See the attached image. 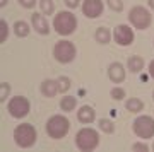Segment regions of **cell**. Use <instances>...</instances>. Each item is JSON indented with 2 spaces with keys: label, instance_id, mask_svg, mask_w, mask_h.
Returning <instances> with one entry per match:
<instances>
[{
  "label": "cell",
  "instance_id": "7402d4cb",
  "mask_svg": "<svg viewBox=\"0 0 154 152\" xmlns=\"http://www.w3.org/2000/svg\"><path fill=\"white\" fill-rule=\"evenodd\" d=\"M57 84H58V93H67V91L70 89V86H72V81L69 79V77L62 75V77L57 79Z\"/></svg>",
  "mask_w": 154,
  "mask_h": 152
},
{
  "label": "cell",
  "instance_id": "6da1fadb",
  "mask_svg": "<svg viewBox=\"0 0 154 152\" xmlns=\"http://www.w3.org/2000/svg\"><path fill=\"white\" fill-rule=\"evenodd\" d=\"M38 132L31 123H21L14 128V142L21 149H29L36 144Z\"/></svg>",
  "mask_w": 154,
  "mask_h": 152
},
{
  "label": "cell",
  "instance_id": "603a6c76",
  "mask_svg": "<svg viewBox=\"0 0 154 152\" xmlns=\"http://www.w3.org/2000/svg\"><path fill=\"white\" fill-rule=\"evenodd\" d=\"M9 36V24L5 19H0V43H4Z\"/></svg>",
  "mask_w": 154,
  "mask_h": 152
},
{
  "label": "cell",
  "instance_id": "30bf717a",
  "mask_svg": "<svg viewBox=\"0 0 154 152\" xmlns=\"http://www.w3.org/2000/svg\"><path fill=\"white\" fill-rule=\"evenodd\" d=\"M81 7H82V14L88 19H96L103 14L105 4H103V0H84Z\"/></svg>",
  "mask_w": 154,
  "mask_h": 152
},
{
  "label": "cell",
  "instance_id": "ac0fdd59",
  "mask_svg": "<svg viewBox=\"0 0 154 152\" xmlns=\"http://www.w3.org/2000/svg\"><path fill=\"white\" fill-rule=\"evenodd\" d=\"M125 109L130 111V113H140V111L144 109V103L139 98H130V99H127Z\"/></svg>",
  "mask_w": 154,
  "mask_h": 152
},
{
  "label": "cell",
  "instance_id": "cb8c5ba5",
  "mask_svg": "<svg viewBox=\"0 0 154 152\" xmlns=\"http://www.w3.org/2000/svg\"><path fill=\"white\" fill-rule=\"evenodd\" d=\"M9 94H11V84L9 82H2L0 84V101L4 103L9 98Z\"/></svg>",
  "mask_w": 154,
  "mask_h": 152
},
{
  "label": "cell",
  "instance_id": "5bb4252c",
  "mask_svg": "<svg viewBox=\"0 0 154 152\" xmlns=\"http://www.w3.org/2000/svg\"><path fill=\"white\" fill-rule=\"evenodd\" d=\"M39 91H41V94H43L45 98H55L57 93H58V84L53 79H46V81L41 82Z\"/></svg>",
  "mask_w": 154,
  "mask_h": 152
},
{
  "label": "cell",
  "instance_id": "f1b7e54d",
  "mask_svg": "<svg viewBox=\"0 0 154 152\" xmlns=\"http://www.w3.org/2000/svg\"><path fill=\"white\" fill-rule=\"evenodd\" d=\"M65 2V5L69 9H77V7L81 5V0H63Z\"/></svg>",
  "mask_w": 154,
  "mask_h": 152
},
{
  "label": "cell",
  "instance_id": "ffe728a7",
  "mask_svg": "<svg viewBox=\"0 0 154 152\" xmlns=\"http://www.w3.org/2000/svg\"><path fill=\"white\" fill-rule=\"evenodd\" d=\"M98 125H99V130H103L105 133H115V123L111 121V120H108V118H99V121H98Z\"/></svg>",
  "mask_w": 154,
  "mask_h": 152
},
{
  "label": "cell",
  "instance_id": "5b68a950",
  "mask_svg": "<svg viewBox=\"0 0 154 152\" xmlns=\"http://www.w3.org/2000/svg\"><path fill=\"white\" fill-rule=\"evenodd\" d=\"M128 21L132 24L135 29L139 31H144V29H147L151 24H152V16H151V12L142 5H134L130 11H128Z\"/></svg>",
  "mask_w": 154,
  "mask_h": 152
},
{
  "label": "cell",
  "instance_id": "ba28073f",
  "mask_svg": "<svg viewBox=\"0 0 154 152\" xmlns=\"http://www.w3.org/2000/svg\"><path fill=\"white\" fill-rule=\"evenodd\" d=\"M29 109H31V104H29L28 98H24V96H16L7 104V111L11 113L12 118H17V120L28 116Z\"/></svg>",
  "mask_w": 154,
  "mask_h": 152
},
{
  "label": "cell",
  "instance_id": "f546056e",
  "mask_svg": "<svg viewBox=\"0 0 154 152\" xmlns=\"http://www.w3.org/2000/svg\"><path fill=\"white\" fill-rule=\"evenodd\" d=\"M149 75L154 79V60L151 62V63H149Z\"/></svg>",
  "mask_w": 154,
  "mask_h": 152
},
{
  "label": "cell",
  "instance_id": "52a82bcc",
  "mask_svg": "<svg viewBox=\"0 0 154 152\" xmlns=\"http://www.w3.org/2000/svg\"><path fill=\"white\" fill-rule=\"evenodd\" d=\"M134 133L139 138H152L154 137V118L147 114H140L134 120Z\"/></svg>",
  "mask_w": 154,
  "mask_h": 152
},
{
  "label": "cell",
  "instance_id": "1f68e13d",
  "mask_svg": "<svg viewBox=\"0 0 154 152\" xmlns=\"http://www.w3.org/2000/svg\"><path fill=\"white\" fill-rule=\"evenodd\" d=\"M7 4H9V0H0V5H2V7H5Z\"/></svg>",
  "mask_w": 154,
  "mask_h": 152
},
{
  "label": "cell",
  "instance_id": "484cf974",
  "mask_svg": "<svg viewBox=\"0 0 154 152\" xmlns=\"http://www.w3.org/2000/svg\"><path fill=\"white\" fill-rule=\"evenodd\" d=\"M106 4L113 12H122L123 11V2L122 0H106Z\"/></svg>",
  "mask_w": 154,
  "mask_h": 152
},
{
  "label": "cell",
  "instance_id": "9a60e30c",
  "mask_svg": "<svg viewBox=\"0 0 154 152\" xmlns=\"http://www.w3.org/2000/svg\"><path fill=\"white\" fill-rule=\"evenodd\" d=\"M111 31L108 29V27H105V26H101V27H98L96 29V33H94V39L98 41L99 44H108L111 41Z\"/></svg>",
  "mask_w": 154,
  "mask_h": 152
},
{
  "label": "cell",
  "instance_id": "4dcf8cb0",
  "mask_svg": "<svg viewBox=\"0 0 154 152\" xmlns=\"http://www.w3.org/2000/svg\"><path fill=\"white\" fill-rule=\"evenodd\" d=\"M147 4H149V7L154 11V0H147Z\"/></svg>",
  "mask_w": 154,
  "mask_h": 152
},
{
  "label": "cell",
  "instance_id": "836d02e7",
  "mask_svg": "<svg viewBox=\"0 0 154 152\" xmlns=\"http://www.w3.org/2000/svg\"><path fill=\"white\" fill-rule=\"evenodd\" d=\"M152 149H154V144H152Z\"/></svg>",
  "mask_w": 154,
  "mask_h": 152
},
{
  "label": "cell",
  "instance_id": "e0dca14e",
  "mask_svg": "<svg viewBox=\"0 0 154 152\" xmlns=\"http://www.w3.org/2000/svg\"><path fill=\"white\" fill-rule=\"evenodd\" d=\"M31 31V27L26 21H16L14 22V33H16L17 38H26Z\"/></svg>",
  "mask_w": 154,
  "mask_h": 152
},
{
  "label": "cell",
  "instance_id": "9c48e42d",
  "mask_svg": "<svg viewBox=\"0 0 154 152\" xmlns=\"http://www.w3.org/2000/svg\"><path fill=\"white\" fill-rule=\"evenodd\" d=\"M134 31L127 24H118L113 31V39L118 46H130L134 43Z\"/></svg>",
  "mask_w": 154,
  "mask_h": 152
},
{
  "label": "cell",
  "instance_id": "4fadbf2b",
  "mask_svg": "<svg viewBox=\"0 0 154 152\" xmlns=\"http://www.w3.org/2000/svg\"><path fill=\"white\" fill-rule=\"evenodd\" d=\"M77 120L82 123V125H89L96 120V111H94L93 106H81L79 111H77Z\"/></svg>",
  "mask_w": 154,
  "mask_h": 152
},
{
  "label": "cell",
  "instance_id": "3957f363",
  "mask_svg": "<svg viewBox=\"0 0 154 152\" xmlns=\"http://www.w3.org/2000/svg\"><path fill=\"white\" fill-rule=\"evenodd\" d=\"M53 29L62 36H69L77 29V17L69 11H62L53 17Z\"/></svg>",
  "mask_w": 154,
  "mask_h": 152
},
{
  "label": "cell",
  "instance_id": "d6a6232c",
  "mask_svg": "<svg viewBox=\"0 0 154 152\" xmlns=\"http://www.w3.org/2000/svg\"><path fill=\"white\" fill-rule=\"evenodd\" d=\"M152 99H154V93H152Z\"/></svg>",
  "mask_w": 154,
  "mask_h": 152
},
{
  "label": "cell",
  "instance_id": "d6986e66",
  "mask_svg": "<svg viewBox=\"0 0 154 152\" xmlns=\"http://www.w3.org/2000/svg\"><path fill=\"white\" fill-rule=\"evenodd\" d=\"M77 106V98H74V96H63V98L60 99V109L62 111H74Z\"/></svg>",
  "mask_w": 154,
  "mask_h": 152
},
{
  "label": "cell",
  "instance_id": "4316f807",
  "mask_svg": "<svg viewBox=\"0 0 154 152\" xmlns=\"http://www.w3.org/2000/svg\"><path fill=\"white\" fill-rule=\"evenodd\" d=\"M132 150H135V152H147L149 145L147 144H144V142H135V144L132 145Z\"/></svg>",
  "mask_w": 154,
  "mask_h": 152
},
{
  "label": "cell",
  "instance_id": "44dd1931",
  "mask_svg": "<svg viewBox=\"0 0 154 152\" xmlns=\"http://www.w3.org/2000/svg\"><path fill=\"white\" fill-rule=\"evenodd\" d=\"M39 9H41V14L51 16L55 12V2L53 0H39Z\"/></svg>",
  "mask_w": 154,
  "mask_h": 152
},
{
  "label": "cell",
  "instance_id": "277c9868",
  "mask_svg": "<svg viewBox=\"0 0 154 152\" xmlns=\"http://www.w3.org/2000/svg\"><path fill=\"white\" fill-rule=\"evenodd\" d=\"M75 145L79 150H82V152L94 150L99 145V133L94 128H89V126L81 128L75 133Z\"/></svg>",
  "mask_w": 154,
  "mask_h": 152
},
{
  "label": "cell",
  "instance_id": "7c38bea8",
  "mask_svg": "<svg viewBox=\"0 0 154 152\" xmlns=\"http://www.w3.org/2000/svg\"><path fill=\"white\" fill-rule=\"evenodd\" d=\"M31 22H33V27L36 29V33L45 34V36L50 33V24L46 21V16H43L41 12H34L31 16Z\"/></svg>",
  "mask_w": 154,
  "mask_h": 152
},
{
  "label": "cell",
  "instance_id": "8fae6325",
  "mask_svg": "<svg viewBox=\"0 0 154 152\" xmlns=\"http://www.w3.org/2000/svg\"><path fill=\"white\" fill-rule=\"evenodd\" d=\"M108 79L113 84H122L125 81V67L122 65L120 62H113L108 67Z\"/></svg>",
  "mask_w": 154,
  "mask_h": 152
},
{
  "label": "cell",
  "instance_id": "7a4b0ae2",
  "mask_svg": "<svg viewBox=\"0 0 154 152\" xmlns=\"http://www.w3.org/2000/svg\"><path fill=\"white\" fill-rule=\"evenodd\" d=\"M70 130V121L63 114H53L46 121V133L55 140H60Z\"/></svg>",
  "mask_w": 154,
  "mask_h": 152
},
{
  "label": "cell",
  "instance_id": "8992f818",
  "mask_svg": "<svg viewBox=\"0 0 154 152\" xmlns=\"http://www.w3.org/2000/svg\"><path fill=\"white\" fill-rule=\"evenodd\" d=\"M75 55H77V50L72 41L62 39V41L55 43V46H53V56L60 63H70L72 60L75 58Z\"/></svg>",
  "mask_w": 154,
  "mask_h": 152
},
{
  "label": "cell",
  "instance_id": "d4e9b609",
  "mask_svg": "<svg viewBox=\"0 0 154 152\" xmlns=\"http://www.w3.org/2000/svg\"><path fill=\"white\" fill-rule=\"evenodd\" d=\"M110 96L115 99V101H122V99L125 98V89H123V87H113L110 91Z\"/></svg>",
  "mask_w": 154,
  "mask_h": 152
},
{
  "label": "cell",
  "instance_id": "83f0119b",
  "mask_svg": "<svg viewBox=\"0 0 154 152\" xmlns=\"http://www.w3.org/2000/svg\"><path fill=\"white\" fill-rule=\"evenodd\" d=\"M19 4H21L24 9H33L38 2H36V0H19Z\"/></svg>",
  "mask_w": 154,
  "mask_h": 152
},
{
  "label": "cell",
  "instance_id": "2e32d148",
  "mask_svg": "<svg viewBox=\"0 0 154 152\" xmlns=\"http://www.w3.org/2000/svg\"><path fill=\"white\" fill-rule=\"evenodd\" d=\"M127 67H128V70L132 74H139L144 68V58L139 56V55H132L128 58V62H127Z\"/></svg>",
  "mask_w": 154,
  "mask_h": 152
}]
</instances>
